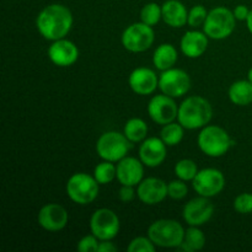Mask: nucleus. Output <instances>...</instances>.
Masks as SVG:
<instances>
[{"label": "nucleus", "mask_w": 252, "mask_h": 252, "mask_svg": "<svg viewBox=\"0 0 252 252\" xmlns=\"http://www.w3.org/2000/svg\"><path fill=\"white\" fill-rule=\"evenodd\" d=\"M157 245L150 240L149 236H138L134 238L127 246L128 252H154Z\"/></svg>", "instance_id": "obj_31"}, {"label": "nucleus", "mask_w": 252, "mask_h": 252, "mask_svg": "<svg viewBox=\"0 0 252 252\" xmlns=\"http://www.w3.org/2000/svg\"><path fill=\"white\" fill-rule=\"evenodd\" d=\"M155 41V32L153 26L144 22H134L126 27L121 36V42L125 49L132 53H142L148 51Z\"/></svg>", "instance_id": "obj_8"}, {"label": "nucleus", "mask_w": 252, "mask_h": 252, "mask_svg": "<svg viewBox=\"0 0 252 252\" xmlns=\"http://www.w3.org/2000/svg\"><path fill=\"white\" fill-rule=\"evenodd\" d=\"M179 59V53L174 44L161 43L155 48L153 54V64L160 71L174 68Z\"/></svg>", "instance_id": "obj_22"}, {"label": "nucleus", "mask_w": 252, "mask_h": 252, "mask_svg": "<svg viewBox=\"0 0 252 252\" xmlns=\"http://www.w3.org/2000/svg\"><path fill=\"white\" fill-rule=\"evenodd\" d=\"M37 221L42 229L51 233L63 230L69 221V214L63 206L58 203L44 204L37 214Z\"/></svg>", "instance_id": "obj_14"}, {"label": "nucleus", "mask_w": 252, "mask_h": 252, "mask_svg": "<svg viewBox=\"0 0 252 252\" xmlns=\"http://www.w3.org/2000/svg\"><path fill=\"white\" fill-rule=\"evenodd\" d=\"M234 209L240 214H251L252 213V193H240L236 196L233 203Z\"/></svg>", "instance_id": "obj_33"}, {"label": "nucleus", "mask_w": 252, "mask_h": 252, "mask_svg": "<svg viewBox=\"0 0 252 252\" xmlns=\"http://www.w3.org/2000/svg\"><path fill=\"white\" fill-rule=\"evenodd\" d=\"M66 194L76 204L86 206L95 201L100 193V184L86 172H76L69 177L65 186Z\"/></svg>", "instance_id": "obj_6"}, {"label": "nucleus", "mask_w": 252, "mask_h": 252, "mask_svg": "<svg viewBox=\"0 0 252 252\" xmlns=\"http://www.w3.org/2000/svg\"><path fill=\"white\" fill-rule=\"evenodd\" d=\"M100 240L93 233L83 236L76 245V250L80 252H97Z\"/></svg>", "instance_id": "obj_34"}, {"label": "nucleus", "mask_w": 252, "mask_h": 252, "mask_svg": "<svg viewBox=\"0 0 252 252\" xmlns=\"http://www.w3.org/2000/svg\"><path fill=\"white\" fill-rule=\"evenodd\" d=\"M135 196L134 186H128V185H121V189H118V197L122 202L128 203V202L133 201Z\"/></svg>", "instance_id": "obj_35"}, {"label": "nucleus", "mask_w": 252, "mask_h": 252, "mask_svg": "<svg viewBox=\"0 0 252 252\" xmlns=\"http://www.w3.org/2000/svg\"><path fill=\"white\" fill-rule=\"evenodd\" d=\"M229 100L236 106H248L252 103V84L249 80H238L228 90Z\"/></svg>", "instance_id": "obj_23"}, {"label": "nucleus", "mask_w": 252, "mask_h": 252, "mask_svg": "<svg viewBox=\"0 0 252 252\" xmlns=\"http://www.w3.org/2000/svg\"><path fill=\"white\" fill-rule=\"evenodd\" d=\"M206 235L199 229V226L189 225V228L185 231L184 241H182L180 249L185 252H196L202 250L206 246Z\"/></svg>", "instance_id": "obj_24"}, {"label": "nucleus", "mask_w": 252, "mask_h": 252, "mask_svg": "<svg viewBox=\"0 0 252 252\" xmlns=\"http://www.w3.org/2000/svg\"><path fill=\"white\" fill-rule=\"evenodd\" d=\"M167 157V145L161 138L148 137L139 147V159L145 166L158 167Z\"/></svg>", "instance_id": "obj_18"}, {"label": "nucleus", "mask_w": 252, "mask_h": 252, "mask_svg": "<svg viewBox=\"0 0 252 252\" xmlns=\"http://www.w3.org/2000/svg\"><path fill=\"white\" fill-rule=\"evenodd\" d=\"M117 251V246L111 240H102L98 244L97 252H115Z\"/></svg>", "instance_id": "obj_37"}, {"label": "nucleus", "mask_w": 252, "mask_h": 252, "mask_svg": "<svg viewBox=\"0 0 252 252\" xmlns=\"http://www.w3.org/2000/svg\"><path fill=\"white\" fill-rule=\"evenodd\" d=\"M148 130L149 128L147 122L138 117L129 118L123 127V133L130 143H142L143 140L147 139Z\"/></svg>", "instance_id": "obj_25"}, {"label": "nucleus", "mask_w": 252, "mask_h": 252, "mask_svg": "<svg viewBox=\"0 0 252 252\" xmlns=\"http://www.w3.org/2000/svg\"><path fill=\"white\" fill-rule=\"evenodd\" d=\"M130 142L125 133L108 130L102 133L96 142V153L102 160L118 162L127 157Z\"/></svg>", "instance_id": "obj_7"}, {"label": "nucleus", "mask_w": 252, "mask_h": 252, "mask_svg": "<svg viewBox=\"0 0 252 252\" xmlns=\"http://www.w3.org/2000/svg\"><path fill=\"white\" fill-rule=\"evenodd\" d=\"M193 189L198 196L212 198L218 196L225 187V176L223 172L214 167L199 170L192 181Z\"/></svg>", "instance_id": "obj_11"}, {"label": "nucleus", "mask_w": 252, "mask_h": 252, "mask_svg": "<svg viewBox=\"0 0 252 252\" xmlns=\"http://www.w3.org/2000/svg\"><path fill=\"white\" fill-rule=\"evenodd\" d=\"M121 221L117 214L108 208H100L90 218V230L100 241L112 240L118 235Z\"/></svg>", "instance_id": "obj_9"}, {"label": "nucleus", "mask_w": 252, "mask_h": 252, "mask_svg": "<svg viewBox=\"0 0 252 252\" xmlns=\"http://www.w3.org/2000/svg\"><path fill=\"white\" fill-rule=\"evenodd\" d=\"M187 193H189V187L184 180H172L167 184V194L170 198L180 201V199H184Z\"/></svg>", "instance_id": "obj_32"}, {"label": "nucleus", "mask_w": 252, "mask_h": 252, "mask_svg": "<svg viewBox=\"0 0 252 252\" xmlns=\"http://www.w3.org/2000/svg\"><path fill=\"white\" fill-rule=\"evenodd\" d=\"M148 115L158 125H167L177 120L179 106L175 102V98L165 94L154 95L148 103Z\"/></svg>", "instance_id": "obj_12"}, {"label": "nucleus", "mask_w": 252, "mask_h": 252, "mask_svg": "<svg viewBox=\"0 0 252 252\" xmlns=\"http://www.w3.org/2000/svg\"><path fill=\"white\" fill-rule=\"evenodd\" d=\"M250 11L251 10L249 9L246 5H243V4L236 5V6L233 9V14L238 21H246L249 15H250Z\"/></svg>", "instance_id": "obj_36"}, {"label": "nucleus", "mask_w": 252, "mask_h": 252, "mask_svg": "<svg viewBox=\"0 0 252 252\" xmlns=\"http://www.w3.org/2000/svg\"><path fill=\"white\" fill-rule=\"evenodd\" d=\"M197 144L201 152L211 158H220L235 145L229 133L223 127L207 125L197 137Z\"/></svg>", "instance_id": "obj_3"}, {"label": "nucleus", "mask_w": 252, "mask_h": 252, "mask_svg": "<svg viewBox=\"0 0 252 252\" xmlns=\"http://www.w3.org/2000/svg\"><path fill=\"white\" fill-rule=\"evenodd\" d=\"M207 16H208V10L206 6L198 4L192 6L189 10V19H187V25L192 29H198V27H203L204 22H206Z\"/></svg>", "instance_id": "obj_30"}, {"label": "nucleus", "mask_w": 252, "mask_h": 252, "mask_svg": "<svg viewBox=\"0 0 252 252\" xmlns=\"http://www.w3.org/2000/svg\"><path fill=\"white\" fill-rule=\"evenodd\" d=\"M208 44L209 37L204 33V31H198V30L193 29L185 32L180 41V48L187 58L196 59L206 53V51L208 49Z\"/></svg>", "instance_id": "obj_20"}, {"label": "nucleus", "mask_w": 252, "mask_h": 252, "mask_svg": "<svg viewBox=\"0 0 252 252\" xmlns=\"http://www.w3.org/2000/svg\"><path fill=\"white\" fill-rule=\"evenodd\" d=\"M128 85L130 90L137 95H152L159 88V76L153 69L147 66H138L133 69L128 76Z\"/></svg>", "instance_id": "obj_15"}, {"label": "nucleus", "mask_w": 252, "mask_h": 252, "mask_svg": "<svg viewBox=\"0 0 252 252\" xmlns=\"http://www.w3.org/2000/svg\"><path fill=\"white\" fill-rule=\"evenodd\" d=\"M175 175L177 179L184 180V181H193L196 175L198 174V166L192 159H182L176 162L175 165Z\"/></svg>", "instance_id": "obj_28"}, {"label": "nucleus", "mask_w": 252, "mask_h": 252, "mask_svg": "<svg viewBox=\"0 0 252 252\" xmlns=\"http://www.w3.org/2000/svg\"><path fill=\"white\" fill-rule=\"evenodd\" d=\"M248 80L252 84V68L249 70V73H248Z\"/></svg>", "instance_id": "obj_39"}, {"label": "nucleus", "mask_w": 252, "mask_h": 252, "mask_svg": "<svg viewBox=\"0 0 252 252\" xmlns=\"http://www.w3.org/2000/svg\"><path fill=\"white\" fill-rule=\"evenodd\" d=\"M236 21L233 10L225 6L213 7L208 11L206 22L203 25V31L209 39L221 41L233 34L235 31Z\"/></svg>", "instance_id": "obj_5"}, {"label": "nucleus", "mask_w": 252, "mask_h": 252, "mask_svg": "<svg viewBox=\"0 0 252 252\" xmlns=\"http://www.w3.org/2000/svg\"><path fill=\"white\" fill-rule=\"evenodd\" d=\"M79 48L74 42L66 38L52 42L48 48V58L54 65L66 68L75 64L79 59Z\"/></svg>", "instance_id": "obj_17"}, {"label": "nucleus", "mask_w": 252, "mask_h": 252, "mask_svg": "<svg viewBox=\"0 0 252 252\" xmlns=\"http://www.w3.org/2000/svg\"><path fill=\"white\" fill-rule=\"evenodd\" d=\"M137 196L142 203L147 206L159 204L166 198L167 184L159 177H148L143 179L137 186Z\"/></svg>", "instance_id": "obj_16"}, {"label": "nucleus", "mask_w": 252, "mask_h": 252, "mask_svg": "<svg viewBox=\"0 0 252 252\" xmlns=\"http://www.w3.org/2000/svg\"><path fill=\"white\" fill-rule=\"evenodd\" d=\"M74 24L69 7L63 4H49L38 12L36 27L39 34L48 41L65 38Z\"/></svg>", "instance_id": "obj_1"}, {"label": "nucleus", "mask_w": 252, "mask_h": 252, "mask_svg": "<svg viewBox=\"0 0 252 252\" xmlns=\"http://www.w3.org/2000/svg\"><path fill=\"white\" fill-rule=\"evenodd\" d=\"M162 20V10L161 5L158 2H148L140 10V21L149 26H155Z\"/></svg>", "instance_id": "obj_29"}, {"label": "nucleus", "mask_w": 252, "mask_h": 252, "mask_svg": "<svg viewBox=\"0 0 252 252\" xmlns=\"http://www.w3.org/2000/svg\"><path fill=\"white\" fill-rule=\"evenodd\" d=\"M214 214V204L211 198L198 196L187 202L182 211L184 220L191 226H201L208 223Z\"/></svg>", "instance_id": "obj_13"}, {"label": "nucleus", "mask_w": 252, "mask_h": 252, "mask_svg": "<svg viewBox=\"0 0 252 252\" xmlns=\"http://www.w3.org/2000/svg\"><path fill=\"white\" fill-rule=\"evenodd\" d=\"M117 175L116 179L121 185L138 186L144 179V166L140 159L133 157H126L117 162Z\"/></svg>", "instance_id": "obj_19"}, {"label": "nucleus", "mask_w": 252, "mask_h": 252, "mask_svg": "<svg viewBox=\"0 0 252 252\" xmlns=\"http://www.w3.org/2000/svg\"><path fill=\"white\" fill-rule=\"evenodd\" d=\"M159 89L162 94L177 98L186 95L191 89V78L184 69L170 68L159 75Z\"/></svg>", "instance_id": "obj_10"}, {"label": "nucleus", "mask_w": 252, "mask_h": 252, "mask_svg": "<svg viewBox=\"0 0 252 252\" xmlns=\"http://www.w3.org/2000/svg\"><path fill=\"white\" fill-rule=\"evenodd\" d=\"M185 135V128L181 123L171 122L167 125L162 126L161 130H160V138L162 142L167 145V147H176L182 142Z\"/></svg>", "instance_id": "obj_26"}, {"label": "nucleus", "mask_w": 252, "mask_h": 252, "mask_svg": "<svg viewBox=\"0 0 252 252\" xmlns=\"http://www.w3.org/2000/svg\"><path fill=\"white\" fill-rule=\"evenodd\" d=\"M116 175H117V166L115 162L107 160L101 161L94 169V177L100 185L111 184L116 179Z\"/></svg>", "instance_id": "obj_27"}, {"label": "nucleus", "mask_w": 252, "mask_h": 252, "mask_svg": "<svg viewBox=\"0 0 252 252\" xmlns=\"http://www.w3.org/2000/svg\"><path fill=\"white\" fill-rule=\"evenodd\" d=\"M212 117L213 108L211 102L202 96H189L179 105L177 121L184 126L185 129H202L209 125Z\"/></svg>", "instance_id": "obj_2"}, {"label": "nucleus", "mask_w": 252, "mask_h": 252, "mask_svg": "<svg viewBox=\"0 0 252 252\" xmlns=\"http://www.w3.org/2000/svg\"><path fill=\"white\" fill-rule=\"evenodd\" d=\"M246 26H248L249 32L252 34V10L250 11V15H249L248 20H246Z\"/></svg>", "instance_id": "obj_38"}, {"label": "nucleus", "mask_w": 252, "mask_h": 252, "mask_svg": "<svg viewBox=\"0 0 252 252\" xmlns=\"http://www.w3.org/2000/svg\"><path fill=\"white\" fill-rule=\"evenodd\" d=\"M185 228L174 219H159L148 228V236L158 246L164 249L180 248L184 241Z\"/></svg>", "instance_id": "obj_4"}, {"label": "nucleus", "mask_w": 252, "mask_h": 252, "mask_svg": "<svg viewBox=\"0 0 252 252\" xmlns=\"http://www.w3.org/2000/svg\"><path fill=\"white\" fill-rule=\"evenodd\" d=\"M162 21L172 29H181L187 25L189 10L180 0H166L161 5Z\"/></svg>", "instance_id": "obj_21"}]
</instances>
